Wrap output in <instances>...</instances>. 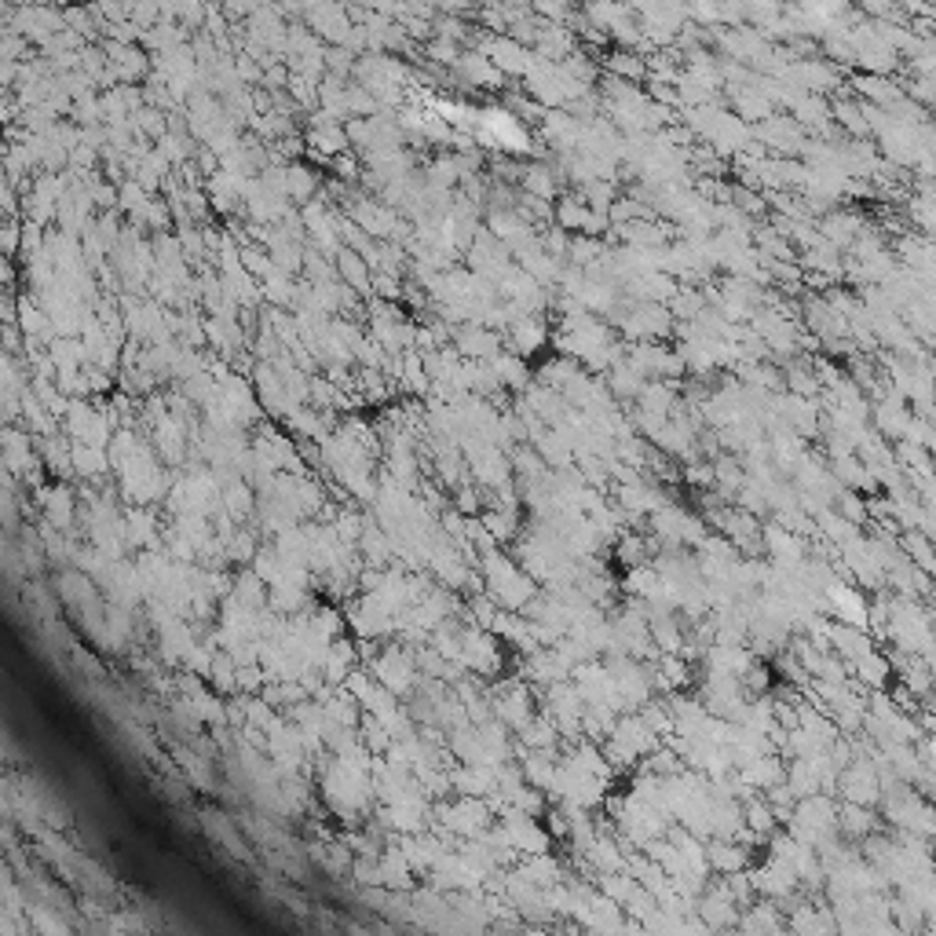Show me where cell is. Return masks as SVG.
Listing matches in <instances>:
<instances>
[{
  "instance_id": "5bb4252c",
  "label": "cell",
  "mask_w": 936,
  "mask_h": 936,
  "mask_svg": "<svg viewBox=\"0 0 936 936\" xmlns=\"http://www.w3.org/2000/svg\"><path fill=\"white\" fill-rule=\"evenodd\" d=\"M70 509H74V498H70V490H66V487L52 490V498H48V512H52V520L70 523Z\"/></svg>"
},
{
  "instance_id": "7c38bea8",
  "label": "cell",
  "mask_w": 936,
  "mask_h": 936,
  "mask_svg": "<svg viewBox=\"0 0 936 936\" xmlns=\"http://www.w3.org/2000/svg\"><path fill=\"white\" fill-rule=\"evenodd\" d=\"M70 461H74V468L81 472V476H99V472L107 468L103 450L88 447V443H74V450H70Z\"/></svg>"
},
{
  "instance_id": "52a82bcc",
  "label": "cell",
  "mask_w": 936,
  "mask_h": 936,
  "mask_svg": "<svg viewBox=\"0 0 936 936\" xmlns=\"http://www.w3.org/2000/svg\"><path fill=\"white\" fill-rule=\"evenodd\" d=\"M604 381H607V388H611V395H615V403H637L640 392H644V384H648L644 373L633 370L626 359L618 362L611 373H604Z\"/></svg>"
},
{
  "instance_id": "9c48e42d",
  "label": "cell",
  "mask_w": 936,
  "mask_h": 936,
  "mask_svg": "<svg viewBox=\"0 0 936 936\" xmlns=\"http://www.w3.org/2000/svg\"><path fill=\"white\" fill-rule=\"evenodd\" d=\"M494 373H498L501 388H516V392H527L531 388V370H527V359H520L516 351H501L498 359H490Z\"/></svg>"
},
{
  "instance_id": "5b68a950",
  "label": "cell",
  "mask_w": 936,
  "mask_h": 936,
  "mask_svg": "<svg viewBox=\"0 0 936 936\" xmlns=\"http://www.w3.org/2000/svg\"><path fill=\"white\" fill-rule=\"evenodd\" d=\"M600 66L607 70V77H618V81H629V85H640L648 81V59L640 52H629V48H615L600 59Z\"/></svg>"
},
{
  "instance_id": "3957f363",
  "label": "cell",
  "mask_w": 936,
  "mask_h": 936,
  "mask_svg": "<svg viewBox=\"0 0 936 936\" xmlns=\"http://www.w3.org/2000/svg\"><path fill=\"white\" fill-rule=\"evenodd\" d=\"M505 341H509V351H516L520 359H531L534 351H542L545 344H553V333H549L545 315H527V319L512 322Z\"/></svg>"
},
{
  "instance_id": "8fae6325",
  "label": "cell",
  "mask_w": 936,
  "mask_h": 936,
  "mask_svg": "<svg viewBox=\"0 0 936 936\" xmlns=\"http://www.w3.org/2000/svg\"><path fill=\"white\" fill-rule=\"evenodd\" d=\"M315 191H319V180L304 165H286V194L293 202H308Z\"/></svg>"
},
{
  "instance_id": "8992f818",
  "label": "cell",
  "mask_w": 936,
  "mask_h": 936,
  "mask_svg": "<svg viewBox=\"0 0 936 936\" xmlns=\"http://www.w3.org/2000/svg\"><path fill=\"white\" fill-rule=\"evenodd\" d=\"M458 70L465 74L468 88H490V85H501V81H505V74H501L498 66L490 63V59L479 52V48H468V52L461 55Z\"/></svg>"
},
{
  "instance_id": "ba28073f",
  "label": "cell",
  "mask_w": 936,
  "mask_h": 936,
  "mask_svg": "<svg viewBox=\"0 0 936 936\" xmlns=\"http://www.w3.org/2000/svg\"><path fill=\"white\" fill-rule=\"evenodd\" d=\"M337 275L344 278V286L359 289V293H370L373 289V267L366 264V256H359L348 245L337 253Z\"/></svg>"
},
{
  "instance_id": "6da1fadb",
  "label": "cell",
  "mask_w": 936,
  "mask_h": 936,
  "mask_svg": "<svg viewBox=\"0 0 936 936\" xmlns=\"http://www.w3.org/2000/svg\"><path fill=\"white\" fill-rule=\"evenodd\" d=\"M911 421H915V410H911L904 395H896L893 388H885L878 399H871V428L885 443H900V439L907 436Z\"/></svg>"
},
{
  "instance_id": "7a4b0ae2",
  "label": "cell",
  "mask_w": 936,
  "mask_h": 936,
  "mask_svg": "<svg viewBox=\"0 0 936 936\" xmlns=\"http://www.w3.org/2000/svg\"><path fill=\"white\" fill-rule=\"evenodd\" d=\"M816 227H819V238H823V242H830L834 249L845 253V249L856 245L860 234L871 231V220H867L860 209H852V205H838V209H830L827 216H819Z\"/></svg>"
},
{
  "instance_id": "4fadbf2b",
  "label": "cell",
  "mask_w": 936,
  "mask_h": 936,
  "mask_svg": "<svg viewBox=\"0 0 936 936\" xmlns=\"http://www.w3.org/2000/svg\"><path fill=\"white\" fill-rule=\"evenodd\" d=\"M904 88H907V99H915L918 107L936 110V74H911Z\"/></svg>"
},
{
  "instance_id": "30bf717a",
  "label": "cell",
  "mask_w": 936,
  "mask_h": 936,
  "mask_svg": "<svg viewBox=\"0 0 936 936\" xmlns=\"http://www.w3.org/2000/svg\"><path fill=\"white\" fill-rule=\"evenodd\" d=\"M666 308H670L673 322H695L702 311L710 308V297H706V289H699V286H681Z\"/></svg>"
},
{
  "instance_id": "277c9868",
  "label": "cell",
  "mask_w": 936,
  "mask_h": 936,
  "mask_svg": "<svg viewBox=\"0 0 936 936\" xmlns=\"http://www.w3.org/2000/svg\"><path fill=\"white\" fill-rule=\"evenodd\" d=\"M520 183L523 194H531L538 202H556V194H560V165H549L542 158L531 161V165L520 169Z\"/></svg>"
}]
</instances>
